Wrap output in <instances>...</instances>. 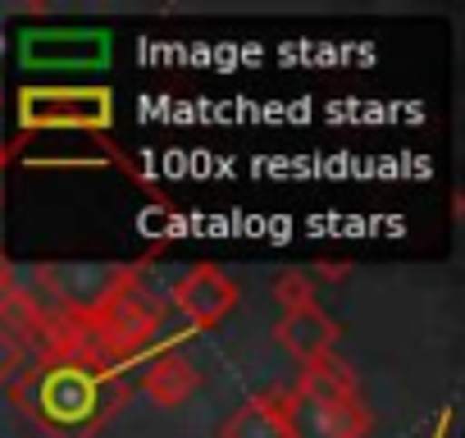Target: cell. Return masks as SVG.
Listing matches in <instances>:
<instances>
[{
    "instance_id": "cell-1",
    "label": "cell",
    "mask_w": 465,
    "mask_h": 438,
    "mask_svg": "<svg viewBox=\"0 0 465 438\" xmlns=\"http://www.w3.org/2000/svg\"><path fill=\"white\" fill-rule=\"evenodd\" d=\"M288 438H365L370 411L361 402H315L302 393L279 397Z\"/></svg>"
},
{
    "instance_id": "cell-2",
    "label": "cell",
    "mask_w": 465,
    "mask_h": 438,
    "mask_svg": "<svg viewBox=\"0 0 465 438\" xmlns=\"http://www.w3.org/2000/svg\"><path fill=\"white\" fill-rule=\"evenodd\" d=\"M24 128H105L110 96L105 92H24Z\"/></svg>"
},
{
    "instance_id": "cell-3",
    "label": "cell",
    "mask_w": 465,
    "mask_h": 438,
    "mask_svg": "<svg viewBox=\"0 0 465 438\" xmlns=\"http://www.w3.org/2000/svg\"><path fill=\"white\" fill-rule=\"evenodd\" d=\"M155 329H160V311L151 306L146 293L119 284V288L105 297V306H101V333L110 338L114 352H137V347H146V343L155 338Z\"/></svg>"
},
{
    "instance_id": "cell-4",
    "label": "cell",
    "mask_w": 465,
    "mask_h": 438,
    "mask_svg": "<svg viewBox=\"0 0 465 438\" xmlns=\"http://www.w3.org/2000/svg\"><path fill=\"white\" fill-rule=\"evenodd\" d=\"M173 302H178V311H183L196 329H214L232 306H238V288L228 284L223 270L196 265V270H187V279L173 288Z\"/></svg>"
},
{
    "instance_id": "cell-5",
    "label": "cell",
    "mask_w": 465,
    "mask_h": 438,
    "mask_svg": "<svg viewBox=\"0 0 465 438\" xmlns=\"http://www.w3.org/2000/svg\"><path fill=\"white\" fill-rule=\"evenodd\" d=\"M42 411L55 424L92 420V411H96V379L83 374V370H74V365L51 370V379L42 383Z\"/></svg>"
},
{
    "instance_id": "cell-6",
    "label": "cell",
    "mask_w": 465,
    "mask_h": 438,
    "mask_svg": "<svg viewBox=\"0 0 465 438\" xmlns=\"http://www.w3.org/2000/svg\"><path fill=\"white\" fill-rule=\"evenodd\" d=\"M274 338H279L302 365H311V361H320V356H333V347H338V324H333L320 306H306V311L283 315L279 329H274Z\"/></svg>"
},
{
    "instance_id": "cell-7",
    "label": "cell",
    "mask_w": 465,
    "mask_h": 438,
    "mask_svg": "<svg viewBox=\"0 0 465 438\" xmlns=\"http://www.w3.org/2000/svg\"><path fill=\"white\" fill-rule=\"evenodd\" d=\"M196 388H201V374H196V365H192L187 356H178V352L151 361L146 374H142V393H146L155 406H164V411L183 406Z\"/></svg>"
},
{
    "instance_id": "cell-8",
    "label": "cell",
    "mask_w": 465,
    "mask_h": 438,
    "mask_svg": "<svg viewBox=\"0 0 465 438\" xmlns=\"http://www.w3.org/2000/svg\"><path fill=\"white\" fill-rule=\"evenodd\" d=\"M302 397H315V402H361V383H356V370L338 356H320L311 365H302V379L297 388Z\"/></svg>"
},
{
    "instance_id": "cell-9",
    "label": "cell",
    "mask_w": 465,
    "mask_h": 438,
    "mask_svg": "<svg viewBox=\"0 0 465 438\" xmlns=\"http://www.w3.org/2000/svg\"><path fill=\"white\" fill-rule=\"evenodd\" d=\"M219 438H288V433H283L279 397H256V402L238 406V411L223 420Z\"/></svg>"
},
{
    "instance_id": "cell-10",
    "label": "cell",
    "mask_w": 465,
    "mask_h": 438,
    "mask_svg": "<svg viewBox=\"0 0 465 438\" xmlns=\"http://www.w3.org/2000/svg\"><path fill=\"white\" fill-rule=\"evenodd\" d=\"M274 302H279L283 315H292V311L315 306V288H311V279H306L302 270H288V274L274 279Z\"/></svg>"
},
{
    "instance_id": "cell-11",
    "label": "cell",
    "mask_w": 465,
    "mask_h": 438,
    "mask_svg": "<svg viewBox=\"0 0 465 438\" xmlns=\"http://www.w3.org/2000/svg\"><path fill=\"white\" fill-rule=\"evenodd\" d=\"M19 370H24V333L10 320H0V388H5Z\"/></svg>"
}]
</instances>
